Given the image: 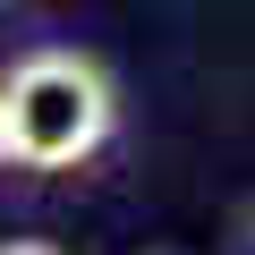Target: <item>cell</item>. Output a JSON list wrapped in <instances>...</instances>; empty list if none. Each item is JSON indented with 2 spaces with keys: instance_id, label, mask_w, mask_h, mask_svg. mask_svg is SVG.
I'll use <instances>...</instances> for the list:
<instances>
[{
  "instance_id": "1",
  "label": "cell",
  "mask_w": 255,
  "mask_h": 255,
  "mask_svg": "<svg viewBox=\"0 0 255 255\" xmlns=\"http://www.w3.org/2000/svg\"><path fill=\"white\" fill-rule=\"evenodd\" d=\"M0 119H9V162L26 170H77L111 145L119 94L85 51H26L0 77Z\"/></svg>"
},
{
  "instance_id": "2",
  "label": "cell",
  "mask_w": 255,
  "mask_h": 255,
  "mask_svg": "<svg viewBox=\"0 0 255 255\" xmlns=\"http://www.w3.org/2000/svg\"><path fill=\"white\" fill-rule=\"evenodd\" d=\"M0 255H60L51 238H0Z\"/></svg>"
},
{
  "instance_id": "3",
  "label": "cell",
  "mask_w": 255,
  "mask_h": 255,
  "mask_svg": "<svg viewBox=\"0 0 255 255\" xmlns=\"http://www.w3.org/2000/svg\"><path fill=\"white\" fill-rule=\"evenodd\" d=\"M0 170H9V119H0Z\"/></svg>"
},
{
  "instance_id": "4",
  "label": "cell",
  "mask_w": 255,
  "mask_h": 255,
  "mask_svg": "<svg viewBox=\"0 0 255 255\" xmlns=\"http://www.w3.org/2000/svg\"><path fill=\"white\" fill-rule=\"evenodd\" d=\"M0 9H9V0H0Z\"/></svg>"
}]
</instances>
